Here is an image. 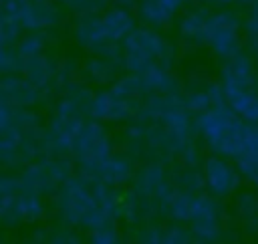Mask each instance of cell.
<instances>
[{"mask_svg":"<svg viewBox=\"0 0 258 244\" xmlns=\"http://www.w3.org/2000/svg\"><path fill=\"white\" fill-rule=\"evenodd\" d=\"M135 26L137 16L115 4L99 12H81L73 24V38L93 54L121 58V42Z\"/></svg>","mask_w":258,"mask_h":244,"instance_id":"obj_1","label":"cell"},{"mask_svg":"<svg viewBox=\"0 0 258 244\" xmlns=\"http://www.w3.org/2000/svg\"><path fill=\"white\" fill-rule=\"evenodd\" d=\"M254 127V123L240 117L228 103L210 107L196 115V131L206 149L230 159L242 155Z\"/></svg>","mask_w":258,"mask_h":244,"instance_id":"obj_2","label":"cell"},{"mask_svg":"<svg viewBox=\"0 0 258 244\" xmlns=\"http://www.w3.org/2000/svg\"><path fill=\"white\" fill-rule=\"evenodd\" d=\"M171 220L183 222L189 226L194 242H218L224 236V208L220 198L202 192L177 190L169 214Z\"/></svg>","mask_w":258,"mask_h":244,"instance_id":"obj_3","label":"cell"},{"mask_svg":"<svg viewBox=\"0 0 258 244\" xmlns=\"http://www.w3.org/2000/svg\"><path fill=\"white\" fill-rule=\"evenodd\" d=\"M121 60L127 73H143L151 67L171 69L175 46L151 26H135L121 42Z\"/></svg>","mask_w":258,"mask_h":244,"instance_id":"obj_4","label":"cell"},{"mask_svg":"<svg viewBox=\"0 0 258 244\" xmlns=\"http://www.w3.org/2000/svg\"><path fill=\"white\" fill-rule=\"evenodd\" d=\"M175 181L171 173L159 161H149L141 165L131 181V190L137 196L141 220L149 222L157 216L169 214V204L175 196Z\"/></svg>","mask_w":258,"mask_h":244,"instance_id":"obj_5","label":"cell"},{"mask_svg":"<svg viewBox=\"0 0 258 244\" xmlns=\"http://www.w3.org/2000/svg\"><path fill=\"white\" fill-rule=\"evenodd\" d=\"M115 153V141L103 121L87 119L73 141V159L83 175L95 177L99 165Z\"/></svg>","mask_w":258,"mask_h":244,"instance_id":"obj_6","label":"cell"},{"mask_svg":"<svg viewBox=\"0 0 258 244\" xmlns=\"http://www.w3.org/2000/svg\"><path fill=\"white\" fill-rule=\"evenodd\" d=\"M244 16L232 8L214 10L210 28H208V42L206 46L210 52L220 60H228L240 50H244Z\"/></svg>","mask_w":258,"mask_h":244,"instance_id":"obj_7","label":"cell"},{"mask_svg":"<svg viewBox=\"0 0 258 244\" xmlns=\"http://www.w3.org/2000/svg\"><path fill=\"white\" fill-rule=\"evenodd\" d=\"M73 173L75 167L67 155H42V159L24 165L20 177L26 190L40 196H54Z\"/></svg>","mask_w":258,"mask_h":244,"instance_id":"obj_8","label":"cell"},{"mask_svg":"<svg viewBox=\"0 0 258 244\" xmlns=\"http://www.w3.org/2000/svg\"><path fill=\"white\" fill-rule=\"evenodd\" d=\"M202 171H204L206 190L212 196L220 198V200L232 198L240 190V186L244 181L236 161L230 159V157L218 155V153H210V155L204 157Z\"/></svg>","mask_w":258,"mask_h":244,"instance_id":"obj_9","label":"cell"},{"mask_svg":"<svg viewBox=\"0 0 258 244\" xmlns=\"http://www.w3.org/2000/svg\"><path fill=\"white\" fill-rule=\"evenodd\" d=\"M46 216L44 196L32 190H20L16 194L2 196L0 202V220L6 228H16L20 224H32Z\"/></svg>","mask_w":258,"mask_h":244,"instance_id":"obj_10","label":"cell"},{"mask_svg":"<svg viewBox=\"0 0 258 244\" xmlns=\"http://www.w3.org/2000/svg\"><path fill=\"white\" fill-rule=\"evenodd\" d=\"M2 10L14 14L24 30H52L62 22V10L50 0H10Z\"/></svg>","mask_w":258,"mask_h":244,"instance_id":"obj_11","label":"cell"},{"mask_svg":"<svg viewBox=\"0 0 258 244\" xmlns=\"http://www.w3.org/2000/svg\"><path fill=\"white\" fill-rule=\"evenodd\" d=\"M143 105V99H131L125 95H119L111 87L99 91L93 95L91 101V117L103 123H125L129 119H135L139 109Z\"/></svg>","mask_w":258,"mask_h":244,"instance_id":"obj_12","label":"cell"},{"mask_svg":"<svg viewBox=\"0 0 258 244\" xmlns=\"http://www.w3.org/2000/svg\"><path fill=\"white\" fill-rule=\"evenodd\" d=\"M218 77H220V83L224 85V89L258 87V69L254 63V56L246 50H240L232 58L224 60Z\"/></svg>","mask_w":258,"mask_h":244,"instance_id":"obj_13","label":"cell"},{"mask_svg":"<svg viewBox=\"0 0 258 244\" xmlns=\"http://www.w3.org/2000/svg\"><path fill=\"white\" fill-rule=\"evenodd\" d=\"M212 14H214V10L208 6V2L187 8L185 14L177 22V34H179L181 42H185L189 46H206Z\"/></svg>","mask_w":258,"mask_h":244,"instance_id":"obj_14","label":"cell"},{"mask_svg":"<svg viewBox=\"0 0 258 244\" xmlns=\"http://www.w3.org/2000/svg\"><path fill=\"white\" fill-rule=\"evenodd\" d=\"M42 89H38L32 81H28L24 75H4L0 85L2 103H8L12 107H34L42 99Z\"/></svg>","mask_w":258,"mask_h":244,"instance_id":"obj_15","label":"cell"},{"mask_svg":"<svg viewBox=\"0 0 258 244\" xmlns=\"http://www.w3.org/2000/svg\"><path fill=\"white\" fill-rule=\"evenodd\" d=\"M183 103L185 109L194 115L216 107V105H224L226 103V89L224 85L218 81H206V83H196L191 89H187L183 93Z\"/></svg>","mask_w":258,"mask_h":244,"instance_id":"obj_16","label":"cell"},{"mask_svg":"<svg viewBox=\"0 0 258 244\" xmlns=\"http://www.w3.org/2000/svg\"><path fill=\"white\" fill-rule=\"evenodd\" d=\"M123 60L113 58V56H103V54H93L81 65V75L89 83L97 85H111L123 71Z\"/></svg>","mask_w":258,"mask_h":244,"instance_id":"obj_17","label":"cell"},{"mask_svg":"<svg viewBox=\"0 0 258 244\" xmlns=\"http://www.w3.org/2000/svg\"><path fill=\"white\" fill-rule=\"evenodd\" d=\"M133 175H135V167H133V161L129 159V155H123V153H113L109 159H105L95 177L113 186V188H125L133 181Z\"/></svg>","mask_w":258,"mask_h":244,"instance_id":"obj_18","label":"cell"},{"mask_svg":"<svg viewBox=\"0 0 258 244\" xmlns=\"http://www.w3.org/2000/svg\"><path fill=\"white\" fill-rule=\"evenodd\" d=\"M22 75H24L28 81H32L38 89H42V91L46 93L52 85H58V81H56L58 63H54L52 56H48L46 52H42V54L32 56V58L26 60Z\"/></svg>","mask_w":258,"mask_h":244,"instance_id":"obj_19","label":"cell"},{"mask_svg":"<svg viewBox=\"0 0 258 244\" xmlns=\"http://www.w3.org/2000/svg\"><path fill=\"white\" fill-rule=\"evenodd\" d=\"M234 212L248 236L258 234V194L254 190H238L234 194Z\"/></svg>","mask_w":258,"mask_h":244,"instance_id":"obj_20","label":"cell"},{"mask_svg":"<svg viewBox=\"0 0 258 244\" xmlns=\"http://www.w3.org/2000/svg\"><path fill=\"white\" fill-rule=\"evenodd\" d=\"M133 10L137 20L151 28H167L177 14L169 6H165L161 0H137Z\"/></svg>","mask_w":258,"mask_h":244,"instance_id":"obj_21","label":"cell"},{"mask_svg":"<svg viewBox=\"0 0 258 244\" xmlns=\"http://www.w3.org/2000/svg\"><path fill=\"white\" fill-rule=\"evenodd\" d=\"M226 103L246 121L258 125V87L226 89Z\"/></svg>","mask_w":258,"mask_h":244,"instance_id":"obj_22","label":"cell"},{"mask_svg":"<svg viewBox=\"0 0 258 244\" xmlns=\"http://www.w3.org/2000/svg\"><path fill=\"white\" fill-rule=\"evenodd\" d=\"M143 87L147 91V95L153 93H177L179 91V81L173 77L171 69L165 67H151L143 73H139Z\"/></svg>","mask_w":258,"mask_h":244,"instance_id":"obj_23","label":"cell"},{"mask_svg":"<svg viewBox=\"0 0 258 244\" xmlns=\"http://www.w3.org/2000/svg\"><path fill=\"white\" fill-rule=\"evenodd\" d=\"M234 161H236L244 181H248L252 188L258 190V125L254 127V131H252L242 155L236 157Z\"/></svg>","mask_w":258,"mask_h":244,"instance_id":"obj_24","label":"cell"},{"mask_svg":"<svg viewBox=\"0 0 258 244\" xmlns=\"http://www.w3.org/2000/svg\"><path fill=\"white\" fill-rule=\"evenodd\" d=\"M171 177H173V181L179 190H189V192L206 190L202 165H191V163H183V161L177 159V163L173 165Z\"/></svg>","mask_w":258,"mask_h":244,"instance_id":"obj_25","label":"cell"},{"mask_svg":"<svg viewBox=\"0 0 258 244\" xmlns=\"http://www.w3.org/2000/svg\"><path fill=\"white\" fill-rule=\"evenodd\" d=\"M50 36H48V30H26L22 34V38L18 40L16 48L18 52L28 60L32 56H38L46 50V44H48Z\"/></svg>","mask_w":258,"mask_h":244,"instance_id":"obj_26","label":"cell"},{"mask_svg":"<svg viewBox=\"0 0 258 244\" xmlns=\"http://www.w3.org/2000/svg\"><path fill=\"white\" fill-rule=\"evenodd\" d=\"M24 26L20 20L10 14L8 10H2V20H0V44L2 46H16L18 40L22 38Z\"/></svg>","mask_w":258,"mask_h":244,"instance_id":"obj_27","label":"cell"},{"mask_svg":"<svg viewBox=\"0 0 258 244\" xmlns=\"http://www.w3.org/2000/svg\"><path fill=\"white\" fill-rule=\"evenodd\" d=\"M26 58L18 52L16 46H2L0 50V71L2 75H22Z\"/></svg>","mask_w":258,"mask_h":244,"instance_id":"obj_28","label":"cell"},{"mask_svg":"<svg viewBox=\"0 0 258 244\" xmlns=\"http://www.w3.org/2000/svg\"><path fill=\"white\" fill-rule=\"evenodd\" d=\"M191 240H194V236H191V230L187 224L173 220L171 224L163 226V244H187Z\"/></svg>","mask_w":258,"mask_h":244,"instance_id":"obj_29","label":"cell"},{"mask_svg":"<svg viewBox=\"0 0 258 244\" xmlns=\"http://www.w3.org/2000/svg\"><path fill=\"white\" fill-rule=\"evenodd\" d=\"M244 38L246 44L254 52H258V2L248 6V12L244 14Z\"/></svg>","mask_w":258,"mask_h":244,"instance_id":"obj_30","label":"cell"},{"mask_svg":"<svg viewBox=\"0 0 258 244\" xmlns=\"http://www.w3.org/2000/svg\"><path fill=\"white\" fill-rule=\"evenodd\" d=\"M89 236H91V242H95V244H119L123 240V234H121L117 222H109V224L89 232Z\"/></svg>","mask_w":258,"mask_h":244,"instance_id":"obj_31","label":"cell"},{"mask_svg":"<svg viewBox=\"0 0 258 244\" xmlns=\"http://www.w3.org/2000/svg\"><path fill=\"white\" fill-rule=\"evenodd\" d=\"M137 242H145V244H163V226L157 222H147L143 226H139V230L135 232Z\"/></svg>","mask_w":258,"mask_h":244,"instance_id":"obj_32","label":"cell"},{"mask_svg":"<svg viewBox=\"0 0 258 244\" xmlns=\"http://www.w3.org/2000/svg\"><path fill=\"white\" fill-rule=\"evenodd\" d=\"M73 228H75V226H69V224L60 222L58 228L50 230V238H48V242H56V244H62V242H67V244H75V242H79V234H77Z\"/></svg>","mask_w":258,"mask_h":244,"instance_id":"obj_33","label":"cell"},{"mask_svg":"<svg viewBox=\"0 0 258 244\" xmlns=\"http://www.w3.org/2000/svg\"><path fill=\"white\" fill-rule=\"evenodd\" d=\"M109 2L111 0H71L67 6L81 14V12H99V10L107 8Z\"/></svg>","mask_w":258,"mask_h":244,"instance_id":"obj_34","label":"cell"},{"mask_svg":"<svg viewBox=\"0 0 258 244\" xmlns=\"http://www.w3.org/2000/svg\"><path fill=\"white\" fill-rule=\"evenodd\" d=\"M165 6H169L173 12H179V10H183L187 4H189V0H161Z\"/></svg>","mask_w":258,"mask_h":244,"instance_id":"obj_35","label":"cell"},{"mask_svg":"<svg viewBox=\"0 0 258 244\" xmlns=\"http://www.w3.org/2000/svg\"><path fill=\"white\" fill-rule=\"evenodd\" d=\"M202 2H208V4H218V6H228V4L238 2V0H202Z\"/></svg>","mask_w":258,"mask_h":244,"instance_id":"obj_36","label":"cell"},{"mask_svg":"<svg viewBox=\"0 0 258 244\" xmlns=\"http://www.w3.org/2000/svg\"><path fill=\"white\" fill-rule=\"evenodd\" d=\"M238 2H240L242 6H246V8H248V6H252V4H256L258 0H238Z\"/></svg>","mask_w":258,"mask_h":244,"instance_id":"obj_37","label":"cell"},{"mask_svg":"<svg viewBox=\"0 0 258 244\" xmlns=\"http://www.w3.org/2000/svg\"><path fill=\"white\" fill-rule=\"evenodd\" d=\"M56 2H58V4H69L71 0H56Z\"/></svg>","mask_w":258,"mask_h":244,"instance_id":"obj_38","label":"cell"},{"mask_svg":"<svg viewBox=\"0 0 258 244\" xmlns=\"http://www.w3.org/2000/svg\"><path fill=\"white\" fill-rule=\"evenodd\" d=\"M4 2H10V0H2V4H4Z\"/></svg>","mask_w":258,"mask_h":244,"instance_id":"obj_39","label":"cell"}]
</instances>
